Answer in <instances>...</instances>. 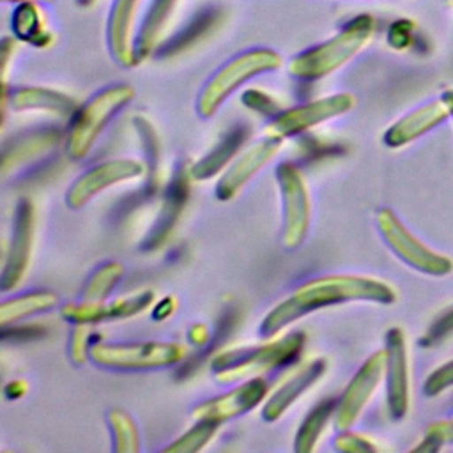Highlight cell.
I'll use <instances>...</instances> for the list:
<instances>
[{
	"instance_id": "obj_7",
	"label": "cell",
	"mask_w": 453,
	"mask_h": 453,
	"mask_svg": "<svg viewBox=\"0 0 453 453\" xmlns=\"http://www.w3.org/2000/svg\"><path fill=\"white\" fill-rule=\"evenodd\" d=\"M283 203V234L281 242L288 250L299 248L310 230L311 200L303 173L294 163H281L276 168Z\"/></svg>"
},
{
	"instance_id": "obj_20",
	"label": "cell",
	"mask_w": 453,
	"mask_h": 453,
	"mask_svg": "<svg viewBox=\"0 0 453 453\" xmlns=\"http://www.w3.org/2000/svg\"><path fill=\"white\" fill-rule=\"evenodd\" d=\"M11 104L14 110H44L55 111L60 115H73L76 111V104L71 97L41 87H21L12 92Z\"/></svg>"
},
{
	"instance_id": "obj_15",
	"label": "cell",
	"mask_w": 453,
	"mask_h": 453,
	"mask_svg": "<svg viewBox=\"0 0 453 453\" xmlns=\"http://www.w3.org/2000/svg\"><path fill=\"white\" fill-rule=\"evenodd\" d=\"M281 149V140L276 138H265L258 142L257 145L250 147L244 154L239 156V159L221 175V179L216 184V196L223 202L234 198L241 188L255 175L258 173Z\"/></svg>"
},
{
	"instance_id": "obj_28",
	"label": "cell",
	"mask_w": 453,
	"mask_h": 453,
	"mask_svg": "<svg viewBox=\"0 0 453 453\" xmlns=\"http://www.w3.org/2000/svg\"><path fill=\"white\" fill-rule=\"evenodd\" d=\"M218 423L212 421H196V425L193 428H189L188 432H184L182 435H179L172 444L165 446L163 451H179V453H193L202 449L216 434L218 430Z\"/></svg>"
},
{
	"instance_id": "obj_30",
	"label": "cell",
	"mask_w": 453,
	"mask_h": 453,
	"mask_svg": "<svg viewBox=\"0 0 453 453\" xmlns=\"http://www.w3.org/2000/svg\"><path fill=\"white\" fill-rule=\"evenodd\" d=\"M12 27L18 37L28 39L34 44H42V32L39 28V14L32 4H21L12 18Z\"/></svg>"
},
{
	"instance_id": "obj_2",
	"label": "cell",
	"mask_w": 453,
	"mask_h": 453,
	"mask_svg": "<svg viewBox=\"0 0 453 453\" xmlns=\"http://www.w3.org/2000/svg\"><path fill=\"white\" fill-rule=\"evenodd\" d=\"M304 345V333L292 331L283 338L258 347L235 349L218 354L212 363V373L219 382H239L258 377L292 363Z\"/></svg>"
},
{
	"instance_id": "obj_13",
	"label": "cell",
	"mask_w": 453,
	"mask_h": 453,
	"mask_svg": "<svg viewBox=\"0 0 453 453\" xmlns=\"http://www.w3.org/2000/svg\"><path fill=\"white\" fill-rule=\"evenodd\" d=\"M265 395L267 382L260 377H253L242 382L241 386H235L234 389L226 391L225 395H219L196 405L193 411V418L196 421H212L219 425L232 418L246 414L248 411L257 407L265 398Z\"/></svg>"
},
{
	"instance_id": "obj_11",
	"label": "cell",
	"mask_w": 453,
	"mask_h": 453,
	"mask_svg": "<svg viewBox=\"0 0 453 453\" xmlns=\"http://www.w3.org/2000/svg\"><path fill=\"white\" fill-rule=\"evenodd\" d=\"M145 173V165L138 159H111L92 166L88 172L80 175L65 193V203L71 209H80L90 202L97 193L138 179Z\"/></svg>"
},
{
	"instance_id": "obj_25",
	"label": "cell",
	"mask_w": 453,
	"mask_h": 453,
	"mask_svg": "<svg viewBox=\"0 0 453 453\" xmlns=\"http://www.w3.org/2000/svg\"><path fill=\"white\" fill-rule=\"evenodd\" d=\"M336 400L329 398V400H322L320 403H317L310 414L304 418V421L301 423L297 434H296V441H294V449L299 453H308L315 448L319 437L324 432L326 423L329 421L331 414L336 412Z\"/></svg>"
},
{
	"instance_id": "obj_9",
	"label": "cell",
	"mask_w": 453,
	"mask_h": 453,
	"mask_svg": "<svg viewBox=\"0 0 453 453\" xmlns=\"http://www.w3.org/2000/svg\"><path fill=\"white\" fill-rule=\"evenodd\" d=\"M354 103H356V97L352 94L342 92V94H333V96L320 97L306 104L290 108L269 122L265 129V136L276 138V140L296 136L329 119L347 113L354 106Z\"/></svg>"
},
{
	"instance_id": "obj_12",
	"label": "cell",
	"mask_w": 453,
	"mask_h": 453,
	"mask_svg": "<svg viewBox=\"0 0 453 453\" xmlns=\"http://www.w3.org/2000/svg\"><path fill=\"white\" fill-rule=\"evenodd\" d=\"M34 239V205L28 198H21L16 207L14 216V228L11 244L5 255L4 271H2V290H12L25 276L30 253H32V241Z\"/></svg>"
},
{
	"instance_id": "obj_6",
	"label": "cell",
	"mask_w": 453,
	"mask_h": 453,
	"mask_svg": "<svg viewBox=\"0 0 453 453\" xmlns=\"http://www.w3.org/2000/svg\"><path fill=\"white\" fill-rule=\"evenodd\" d=\"M186 349L175 342H129V343H94L90 359L110 370H152L180 363Z\"/></svg>"
},
{
	"instance_id": "obj_36",
	"label": "cell",
	"mask_w": 453,
	"mask_h": 453,
	"mask_svg": "<svg viewBox=\"0 0 453 453\" xmlns=\"http://www.w3.org/2000/svg\"><path fill=\"white\" fill-rule=\"evenodd\" d=\"M172 308H173L172 299H170V297L163 299V301L156 306V310H154V319H165L166 315L172 313Z\"/></svg>"
},
{
	"instance_id": "obj_5",
	"label": "cell",
	"mask_w": 453,
	"mask_h": 453,
	"mask_svg": "<svg viewBox=\"0 0 453 453\" xmlns=\"http://www.w3.org/2000/svg\"><path fill=\"white\" fill-rule=\"evenodd\" d=\"M131 85H110L97 92L76 115L67 136V154L73 159H83L106 124L133 99Z\"/></svg>"
},
{
	"instance_id": "obj_3",
	"label": "cell",
	"mask_w": 453,
	"mask_h": 453,
	"mask_svg": "<svg viewBox=\"0 0 453 453\" xmlns=\"http://www.w3.org/2000/svg\"><path fill=\"white\" fill-rule=\"evenodd\" d=\"M373 19L368 14L357 16L329 41L296 55L288 71L301 80H319L349 62L372 37Z\"/></svg>"
},
{
	"instance_id": "obj_22",
	"label": "cell",
	"mask_w": 453,
	"mask_h": 453,
	"mask_svg": "<svg viewBox=\"0 0 453 453\" xmlns=\"http://www.w3.org/2000/svg\"><path fill=\"white\" fill-rule=\"evenodd\" d=\"M177 0H154L147 11V16L140 27L138 35L134 37V57L136 64L143 58H147L163 32Z\"/></svg>"
},
{
	"instance_id": "obj_16",
	"label": "cell",
	"mask_w": 453,
	"mask_h": 453,
	"mask_svg": "<svg viewBox=\"0 0 453 453\" xmlns=\"http://www.w3.org/2000/svg\"><path fill=\"white\" fill-rule=\"evenodd\" d=\"M152 292H140L129 297H119L110 303H73L62 306V317L73 324H96L111 319L133 317L152 303Z\"/></svg>"
},
{
	"instance_id": "obj_32",
	"label": "cell",
	"mask_w": 453,
	"mask_h": 453,
	"mask_svg": "<svg viewBox=\"0 0 453 453\" xmlns=\"http://www.w3.org/2000/svg\"><path fill=\"white\" fill-rule=\"evenodd\" d=\"M69 354H71V359L76 365L85 363V359L90 356V349H88V324H76V327L73 331V336H71Z\"/></svg>"
},
{
	"instance_id": "obj_29",
	"label": "cell",
	"mask_w": 453,
	"mask_h": 453,
	"mask_svg": "<svg viewBox=\"0 0 453 453\" xmlns=\"http://www.w3.org/2000/svg\"><path fill=\"white\" fill-rule=\"evenodd\" d=\"M58 140V133L53 129H44V131H35L27 134L21 142H16L12 147V152L5 150L4 152V165L12 159V165H16L23 157H30L32 154H37L41 150H46Z\"/></svg>"
},
{
	"instance_id": "obj_34",
	"label": "cell",
	"mask_w": 453,
	"mask_h": 453,
	"mask_svg": "<svg viewBox=\"0 0 453 453\" xmlns=\"http://www.w3.org/2000/svg\"><path fill=\"white\" fill-rule=\"evenodd\" d=\"M189 338L193 343L196 345H203L209 340V329L203 324H196L193 326V329L189 331Z\"/></svg>"
},
{
	"instance_id": "obj_4",
	"label": "cell",
	"mask_w": 453,
	"mask_h": 453,
	"mask_svg": "<svg viewBox=\"0 0 453 453\" xmlns=\"http://www.w3.org/2000/svg\"><path fill=\"white\" fill-rule=\"evenodd\" d=\"M280 65L281 57L267 48L248 50L234 57L205 83L196 101V111L205 119L212 117L226 101V97L242 83L255 78L257 74L274 71Z\"/></svg>"
},
{
	"instance_id": "obj_14",
	"label": "cell",
	"mask_w": 453,
	"mask_h": 453,
	"mask_svg": "<svg viewBox=\"0 0 453 453\" xmlns=\"http://www.w3.org/2000/svg\"><path fill=\"white\" fill-rule=\"evenodd\" d=\"M386 380L389 412L400 419L409 409V363L405 336L400 327H393L386 334Z\"/></svg>"
},
{
	"instance_id": "obj_10",
	"label": "cell",
	"mask_w": 453,
	"mask_h": 453,
	"mask_svg": "<svg viewBox=\"0 0 453 453\" xmlns=\"http://www.w3.org/2000/svg\"><path fill=\"white\" fill-rule=\"evenodd\" d=\"M384 373H386V349L372 354L343 389L336 403V419H334L336 428L340 432L349 430L357 421V418L365 411L366 403L370 402Z\"/></svg>"
},
{
	"instance_id": "obj_8",
	"label": "cell",
	"mask_w": 453,
	"mask_h": 453,
	"mask_svg": "<svg viewBox=\"0 0 453 453\" xmlns=\"http://www.w3.org/2000/svg\"><path fill=\"white\" fill-rule=\"evenodd\" d=\"M377 226L391 251L416 271L432 276H444L453 271L451 258L425 246L403 226L391 209H380L377 212Z\"/></svg>"
},
{
	"instance_id": "obj_40",
	"label": "cell",
	"mask_w": 453,
	"mask_h": 453,
	"mask_svg": "<svg viewBox=\"0 0 453 453\" xmlns=\"http://www.w3.org/2000/svg\"><path fill=\"white\" fill-rule=\"evenodd\" d=\"M5 2H9V0H5ZM19 2H28V0H19Z\"/></svg>"
},
{
	"instance_id": "obj_33",
	"label": "cell",
	"mask_w": 453,
	"mask_h": 453,
	"mask_svg": "<svg viewBox=\"0 0 453 453\" xmlns=\"http://www.w3.org/2000/svg\"><path fill=\"white\" fill-rule=\"evenodd\" d=\"M449 386H453V361H449V363L439 366L435 372H432L426 377L423 389L426 395L434 396Z\"/></svg>"
},
{
	"instance_id": "obj_26",
	"label": "cell",
	"mask_w": 453,
	"mask_h": 453,
	"mask_svg": "<svg viewBox=\"0 0 453 453\" xmlns=\"http://www.w3.org/2000/svg\"><path fill=\"white\" fill-rule=\"evenodd\" d=\"M108 423L113 437V449L119 453H138L140 444V432L131 418V414L124 409H111L108 412Z\"/></svg>"
},
{
	"instance_id": "obj_27",
	"label": "cell",
	"mask_w": 453,
	"mask_h": 453,
	"mask_svg": "<svg viewBox=\"0 0 453 453\" xmlns=\"http://www.w3.org/2000/svg\"><path fill=\"white\" fill-rule=\"evenodd\" d=\"M124 274V267L119 262H106L94 271L83 290V303H101L115 288Z\"/></svg>"
},
{
	"instance_id": "obj_39",
	"label": "cell",
	"mask_w": 453,
	"mask_h": 453,
	"mask_svg": "<svg viewBox=\"0 0 453 453\" xmlns=\"http://www.w3.org/2000/svg\"><path fill=\"white\" fill-rule=\"evenodd\" d=\"M81 5H88V4H92L94 0H78Z\"/></svg>"
},
{
	"instance_id": "obj_17",
	"label": "cell",
	"mask_w": 453,
	"mask_h": 453,
	"mask_svg": "<svg viewBox=\"0 0 453 453\" xmlns=\"http://www.w3.org/2000/svg\"><path fill=\"white\" fill-rule=\"evenodd\" d=\"M327 363L326 359L319 357L310 361L308 365L301 366L294 375H290L265 402L262 409V418L265 421H276L280 419L287 409L308 389L311 388L326 372Z\"/></svg>"
},
{
	"instance_id": "obj_31",
	"label": "cell",
	"mask_w": 453,
	"mask_h": 453,
	"mask_svg": "<svg viewBox=\"0 0 453 453\" xmlns=\"http://www.w3.org/2000/svg\"><path fill=\"white\" fill-rule=\"evenodd\" d=\"M334 448L338 451L345 453H366V451H375V444L359 434H352L349 430H343L336 439H334Z\"/></svg>"
},
{
	"instance_id": "obj_19",
	"label": "cell",
	"mask_w": 453,
	"mask_h": 453,
	"mask_svg": "<svg viewBox=\"0 0 453 453\" xmlns=\"http://www.w3.org/2000/svg\"><path fill=\"white\" fill-rule=\"evenodd\" d=\"M451 115L449 106L441 99L428 103L409 115L402 117L398 122H395L384 134V143L389 147H402L405 143H411L418 136L425 134L432 127L439 126L442 120Z\"/></svg>"
},
{
	"instance_id": "obj_38",
	"label": "cell",
	"mask_w": 453,
	"mask_h": 453,
	"mask_svg": "<svg viewBox=\"0 0 453 453\" xmlns=\"http://www.w3.org/2000/svg\"><path fill=\"white\" fill-rule=\"evenodd\" d=\"M442 101L449 106V111H451V117H453V90H446L442 94Z\"/></svg>"
},
{
	"instance_id": "obj_1",
	"label": "cell",
	"mask_w": 453,
	"mask_h": 453,
	"mask_svg": "<svg viewBox=\"0 0 453 453\" xmlns=\"http://www.w3.org/2000/svg\"><path fill=\"white\" fill-rule=\"evenodd\" d=\"M396 292L382 280L357 274H331L310 280L297 287L287 299L278 303L262 320L260 334L274 336L294 320L331 304L368 301L389 304Z\"/></svg>"
},
{
	"instance_id": "obj_37",
	"label": "cell",
	"mask_w": 453,
	"mask_h": 453,
	"mask_svg": "<svg viewBox=\"0 0 453 453\" xmlns=\"http://www.w3.org/2000/svg\"><path fill=\"white\" fill-rule=\"evenodd\" d=\"M23 391H25L23 380H14V382H11V384L5 388V395H7L9 398H18L19 395H23Z\"/></svg>"
},
{
	"instance_id": "obj_23",
	"label": "cell",
	"mask_w": 453,
	"mask_h": 453,
	"mask_svg": "<svg viewBox=\"0 0 453 453\" xmlns=\"http://www.w3.org/2000/svg\"><path fill=\"white\" fill-rule=\"evenodd\" d=\"M186 196H188V182H186V177L179 175V177H175V180L172 182V186L168 189L166 200H165L161 214L157 218V223L154 225L150 235L145 241V248H156L166 239L168 232L173 228V225L186 203Z\"/></svg>"
},
{
	"instance_id": "obj_24",
	"label": "cell",
	"mask_w": 453,
	"mask_h": 453,
	"mask_svg": "<svg viewBox=\"0 0 453 453\" xmlns=\"http://www.w3.org/2000/svg\"><path fill=\"white\" fill-rule=\"evenodd\" d=\"M58 303V296L48 290H34L14 299L4 301L0 306V324L7 327L11 322L27 319L35 313H44L55 308Z\"/></svg>"
},
{
	"instance_id": "obj_21",
	"label": "cell",
	"mask_w": 453,
	"mask_h": 453,
	"mask_svg": "<svg viewBox=\"0 0 453 453\" xmlns=\"http://www.w3.org/2000/svg\"><path fill=\"white\" fill-rule=\"evenodd\" d=\"M246 138L248 127L237 126L235 129H232L207 156H203L191 166V175L198 180H203L219 173L225 168V165L237 154Z\"/></svg>"
},
{
	"instance_id": "obj_35",
	"label": "cell",
	"mask_w": 453,
	"mask_h": 453,
	"mask_svg": "<svg viewBox=\"0 0 453 453\" xmlns=\"http://www.w3.org/2000/svg\"><path fill=\"white\" fill-rule=\"evenodd\" d=\"M453 329V310L448 313V315H444L437 324H435V327H434V336H441V334H444V333H448V331H451Z\"/></svg>"
},
{
	"instance_id": "obj_18",
	"label": "cell",
	"mask_w": 453,
	"mask_h": 453,
	"mask_svg": "<svg viewBox=\"0 0 453 453\" xmlns=\"http://www.w3.org/2000/svg\"><path fill=\"white\" fill-rule=\"evenodd\" d=\"M140 0H115L108 18V46L111 57L124 67L134 65L133 25Z\"/></svg>"
}]
</instances>
